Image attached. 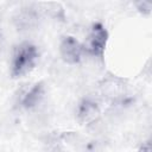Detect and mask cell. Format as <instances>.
<instances>
[{"label":"cell","instance_id":"6da1fadb","mask_svg":"<svg viewBox=\"0 0 152 152\" xmlns=\"http://www.w3.org/2000/svg\"><path fill=\"white\" fill-rule=\"evenodd\" d=\"M40 58L39 48L30 40H23L14 45L10 59V75L20 80L30 75L38 65Z\"/></svg>","mask_w":152,"mask_h":152},{"label":"cell","instance_id":"7a4b0ae2","mask_svg":"<svg viewBox=\"0 0 152 152\" xmlns=\"http://www.w3.org/2000/svg\"><path fill=\"white\" fill-rule=\"evenodd\" d=\"M108 40L109 32L107 27L100 21L93 23L88 28L84 42H82L86 56L102 59L107 49Z\"/></svg>","mask_w":152,"mask_h":152},{"label":"cell","instance_id":"3957f363","mask_svg":"<svg viewBox=\"0 0 152 152\" xmlns=\"http://www.w3.org/2000/svg\"><path fill=\"white\" fill-rule=\"evenodd\" d=\"M46 99V87L43 82H34L25 87L17 97V107L24 112L37 110Z\"/></svg>","mask_w":152,"mask_h":152},{"label":"cell","instance_id":"277c9868","mask_svg":"<svg viewBox=\"0 0 152 152\" xmlns=\"http://www.w3.org/2000/svg\"><path fill=\"white\" fill-rule=\"evenodd\" d=\"M58 52L62 61L69 65L80 64L86 57L83 43L71 34H64L58 44Z\"/></svg>","mask_w":152,"mask_h":152},{"label":"cell","instance_id":"5b68a950","mask_svg":"<svg viewBox=\"0 0 152 152\" xmlns=\"http://www.w3.org/2000/svg\"><path fill=\"white\" fill-rule=\"evenodd\" d=\"M75 115L81 125H91L101 116V104L99 100L91 95L83 96L76 104Z\"/></svg>","mask_w":152,"mask_h":152},{"label":"cell","instance_id":"8992f818","mask_svg":"<svg viewBox=\"0 0 152 152\" xmlns=\"http://www.w3.org/2000/svg\"><path fill=\"white\" fill-rule=\"evenodd\" d=\"M40 15L39 13L36 11V8H25L24 11H21L18 15L17 23L18 26L24 28V30H30L32 27H34L36 25H38Z\"/></svg>","mask_w":152,"mask_h":152},{"label":"cell","instance_id":"52a82bcc","mask_svg":"<svg viewBox=\"0 0 152 152\" xmlns=\"http://www.w3.org/2000/svg\"><path fill=\"white\" fill-rule=\"evenodd\" d=\"M134 7L141 15H150L152 10V0H134Z\"/></svg>","mask_w":152,"mask_h":152},{"label":"cell","instance_id":"ba28073f","mask_svg":"<svg viewBox=\"0 0 152 152\" xmlns=\"http://www.w3.org/2000/svg\"><path fill=\"white\" fill-rule=\"evenodd\" d=\"M2 44H4V38H2V33L0 31V53H1V49H2Z\"/></svg>","mask_w":152,"mask_h":152}]
</instances>
